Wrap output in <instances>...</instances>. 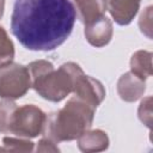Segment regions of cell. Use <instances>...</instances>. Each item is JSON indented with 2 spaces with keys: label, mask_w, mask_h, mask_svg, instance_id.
Masks as SVG:
<instances>
[{
  "label": "cell",
  "mask_w": 153,
  "mask_h": 153,
  "mask_svg": "<svg viewBox=\"0 0 153 153\" xmlns=\"http://www.w3.org/2000/svg\"><path fill=\"white\" fill-rule=\"evenodd\" d=\"M76 12L69 0H16L11 30L30 50H54L72 33Z\"/></svg>",
  "instance_id": "1"
},
{
  "label": "cell",
  "mask_w": 153,
  "mask_h": 153,
  "mask_svg": "<svg viewBox=\"0 0 153 153\" xmlns=\"http://www.w3.org/2000/svg\"><path fill=\"white\" fill-rule=\"evenodd\" d=\"M31 87L49 102H61L74 90V84L79 75L84 73L78 63L66 62L54 68V65L45 60L31 62L29 66Z\"/></svg>",
  "instance_id": "2"
},
{
  "label": "cell",
  "mask_w": 153,
  "mask_h": 153,
  "mask_svg": "<svg viewBox=\"0 0 153 153\" xmlns=\"http://www.w3.org/2000/svg\"><path fill=\"white\" fill-rule=\"evenodd\" d=\"M94 110V108L73 96L62 109L47 115L42 135L55 143L75 140L91 128Z\"/></svg>",
  "instance_id": "3"
},
{
  "label": "cell",
  "mask_w": 153,
  "mask_h": 153,
  "mask_svg": "<svg viewBox=\"0 0 153 153\" xmlns=\"http://www.w3.org/2000/svg\"><path fill=\"white\" fill-rule=\"evenodd\" d=\"M31 87L29 68L10 62L0 67V97L5 99L22 98Z\"/></svg>",
  "instance_id": "4"
},
{
  "label": "cell",
  "mask_w": 153,
  "mask_h": 153,
  "mask_svg": "<svg viewBox=\"0 0 153 153\" xmlns=\"http://www.w3.org/2000/svg\"><path fill=\"white\" fill-rule=\"evenodd\" d=\"M47 115L36 105L17 106L10 124V134L32 139L42 134Z\"/></svg>",
  "instance_id": "5"
},
{
  "label": "cell",
  "mask_w": 153,
  "mask_h": 153,
  "mask_svg": "<svg viewBox=\"0 0 153 153\" xmlns=\"http://www.w3.org/2000/svg\"><path fill=\"white\" fill-rule=\"evenodd\" d=\"M73 93L75 97L80 98L94 109L105 98V88L103 84L92 76L85 75L84 73L78 76L74 84Z\"/></svg>",
  "instance_id": "6"
},
{
  "label": "cell",
  "mask_w": 153,
  "mask_h": 153,
  "mask_svg": "<svg viewBox=\"0 0 153 153\" xmlns=\"http://www.w3.org/2000/svg\"><path fill=\"white\" fill-rule=\"evenodd\" d=\"M84 33L87 42L91 45L96 48H102L106 45L112 38V33H114L112 23L108 17L102 16L85 24Z\"/></svg>",
  "instance_id": "7"
},
{
  "label": "cell",
  "mask_w": 153,
  "mask_h": 153,
  "mask_svg": "<svg viewBox=\"0 0 153 153\" xmlns=\"http://www.w3.org/2000/svg\"><path fill=\"white\" fill-rule=\"evenodd\" d=\"M146 91L145 80L140 79L131 72L124 73L117 81V92L122 100L133 103L140 99Z\"/></svg>",
  "instance_id": "8"
},
{
  "label": "cell",
  "mask_w": 153,
  "mask_h": 153,
  "mask_svg": "<svg viewBox=\"0 0 153 153\" xmlns=\"http://www.w3.org/2000/svg\"><path fill=\"white\" fill-rule=\"evenodd\" d=\"M140 2L141 0H108V7L118 25H128L136 16Z\"/></svg>",
  "instance_id": "9"
},
{
  "label": "cell",
  "mask_w": 153,
  "mask_h": 153,
  "mask_svg": "<svg viewBox=\"0 0 153 153\" xmlns=\"http://www.w3.org/2000/svg\"><path fill=\"white\" fill-rule=\"evenodd\" d=\"M75 12H78L81 23L87 24L102 16L108 10V0H74Z\"/></svg>",
  "instance_id": "10"
},
{
  "label": "cell",
  "mask_w": 153,
  "mask_h": 153,
  "mask_svg": "<svg viewBox=\"0 0 153 153\" xmlns=\"http://www.w3.org/2000/svg\"><path fill=\"white\" fill-rule=\"evenodd\" d=\"M78 147L82 152H100L109 147V137L100 129H87L78 137Z\"/></svg>",
  "instance_id": "11"
},
{
  "label": "cell",
  "mask_w": 153,
  "mask_h": 153,
  "mask_svg": "<svg viewBox=\"0 0 153 153\" xmlns=\"http://www.w3.org/2000/svg\"><path fill=\"white\" fill-rule=\"evenodd\" d=\"M130 72L140 79L146 80L152 75V53L147 50H137L130 59Z\"/></svg>",
  "instance_id": "12"
},
{
  "label": "cell",
  "mask_w": 153,
  "mask_h": 153,
  "mask_svg": "<svg viewBox=\"0 0 153 153\" xmlns=\"http://www.w3.org/2000/svg\"><path fill=\"white\" fill-rule=\"evenodd\" d=\"M17 109V104L13 99H5L0 102V133L10 134V124L12 116Z\"/></svg>",
  "instance_id": "13"
},
{
  "label": "cell",
  "mask_w": 153,
  "mask_h": 153,
  "mask_svg": "<svg viewBox=\"0 0 153 153\" xmlns=\"http://www.w3.org/2000/svg\"><path fill=\"white\" fill-rule=\"evenodd\" d=\"M14 57V45L6 30L0 26V67L12 62Z\"/></svg>",
  "instance_id": "14"
},
{
  "label": "cell",
  "mask_w": 153,
  "mask_h": 153,
  "mask_svg": "<svg viewBox=\"0 0 153 153\" xmlns=\"http://www.w3.org/2000/svg\"><path fill=\"white\" fill-rule=\"evenodd\" d=\"M4 148L6 152H32L33 151V142L25 137H12L6 136L2 139Z\"/></svg>",
  "instance_id": "15"
},
{
  "label": "cell",
  "mask_w": 153,
  "mask_h": 153,
  "mask_svg": "<svg viewBox=\"0 0 153 153\" xmlns=\"http://www.w3.org/2000/svg\"><path fill=\"white\" fill-rule=\"evenodd\" d=\"M137 115L140 121L151 129L152 128V97H146L140 103Z\"/></svg>",
  "instance_id": "16"
},
{
  "label": "cell",
  "mask_w": 153,
  "mask_h": 153,
  "mask_svg": "<svg viewBox=\"0 0 153 153\" xmlns=\"http://www.w3.org/2000/svg\"><path fill=\"white\" fill-rule=\"evenodd\" d=\"M139 26L142 33L148 38H152V6H148L140 16Z\"/></svg>",
  "instance_id": "17"
},
{
  "label": "cell",
  "mask_w": 153,
  "mask_h": 153,
  "mask_svg": "<svg viewBox=\"0 0 153 153\" xmlns=\"http://www.w3.org/2000/svg\"><path fill=\"white\" fill-rule=\"evenodd\" d=\"M36 151L37 152H60V149L55 145V142L48 137H44V136L38 141Z\"/></svg>",
  "instance_id": "18"
},
{
  "label": "cell",
  "mask_w": 153,
  "mask_h": 153,
  "mask_svg": "<svg viewBox=\"0 0 153 153\" xmlns=\"http://www.w3.org/2000/svg\"><path fill=\"white\" fill-rule=\"evenodd\" d=\"M4 11H5V0H0V19L4 16Z\"/></svg>",
  "instance_id": "19"
},
{
  "label": "cell",
  "mask_w": 153,
  "mask_h": 153,
  "mask_svg": "<svg viewBox=\"0 0 153 153\" xmlns=\"http://www.w3.org/2000/svg\"><path fill=\"white\" fill-rule=\"evenodd\" d=\"M0 152H6V149L4 147H0Z\"/></svg>",
  "instance_id": "20"
}]
</instances>
